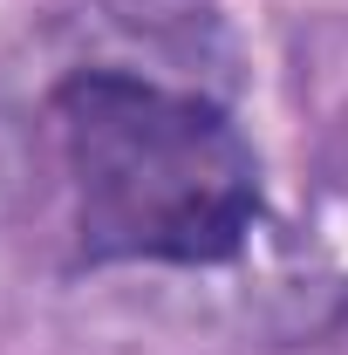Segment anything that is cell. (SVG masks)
I'll list each match as a JSON object with an SVG mask.
<instances>
[{
  "label": "cell",
  "instance_id": "6da1fadb",
  "mask_svg": "<svg viewBox=\"0 0 348 355\" xmlns=\"http://www.w3.org/2000/svg\"><path fill=\"white\" fill-rule=\"evenodd\" d=\"M48 116L89 266H218L260 225V157L198 89L130 69H76Z\"/></svg>",
  "mask_w": 348,
  "mask_h": 355
}]
</instances>
